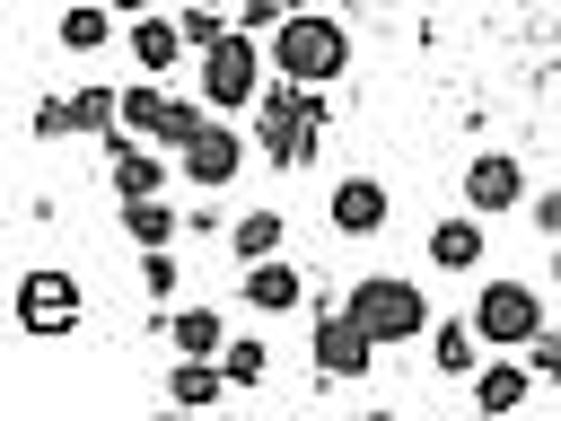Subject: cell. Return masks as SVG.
<instances>
[{"label": "cell", "instance_id": "2e32d148", "mask_svg": "<svg viewBox=\"0 0 561 421\" xmlns=\"http://www.w3.org/2000/svg\"><path fill=\"white\" fill-rule=\"evenodd\" d=\"M53 35H61V53H105L114 44V0H70Z\"/></svg>", "mask_w": 561, "mask_h": 421}, {"label": "cell", "instance_id": "44dd1931", "mask_svg": "<svg viewBox=\"0 0 561 421\" xmlns=\"http://www.w3.org/2000/svg\"><path fill=\"white\" fill-rule=\"evenodd\" d=\"M219 368H228V386H263L272 377V342L263 333H228L219 342Z\"/></svg>", "mask_w": 561, "mask_h": 421}, {"label": "cell", "instance_id": "4316f807", "mask_svg": "<svg viewBox=\"0 0 561 421\" xmlns=\"http://www.w3.org/2000/svg\"><path fill=\"white\" fill-rule=\"evenodd\" d=\"M70 132H79V123H70V96H44V105H35V140H70Z\"/></svg>", "mask_w": 561, "mask_h": 421}, {"label": "cell", "instance_id": "ba28073f", "mask_svg": "<svg viewBox=\"0 0 561 421\" xmlns=\"http://www.w3.org/2000/svg\"><path fill=\"white\" fill-rule=\"evenodd\" d=\"M526 202V167L508 158V149H482V158H465V210H517Z\"/></svg>", "mask_w": 561, "mask_h": 421}, {"label": "cell", "instance_id": "4dcf8cb0", "mask_svg": "<svg viewBox=\"0 0 561 421\" xmlns=\"http://www.w3.org/2000/svg\"><path fill=\"white\" fill-rule=\"evenodd\" d=\"M552 281H561V237H552Z\"/></svg>", "mask_w": 561, "mask_h": 421}, {"label": "cell", "instance_id": "8992f818", "mask_svg": "<svg viewBox=\"0 0 561 421\" xmlns=\"http://www.w3.org/2000/svg\"><path fill=\"white\" fill-rule=\"evenodd\" d=\"M473 333H482L491 351H526V342L543 333V298H535L526 281H482V289H473Z\"/></svg>", "mask_w": 561, "mask_h": 421}, {"label": "cell", "instance_id": "d6986e66", "mask_svg": "<svg viewBox=\"0 0 561 421\" xmlns=\"http://www.w3.org/2000/svg\"><path fill=\"white\" fill-rule=\"evenodd\" d=\"M202 132H210V105H202V96H167V114H158V132H149V140L184 158V149L202 140Z\"/></svg>", "mask_w": 561, "mask_h": 421}, {"label": "cell", "instance_id": "603a6c76", "mask_svg": "<svg viewBox=\"0 0 561 421\" xmlns=\"http://www.w3.org/2000/svg\"><path fill=\"white\" fill-rule=\"evenodd\" d=\"M158 114H167V88H158V79L123 88V132H140V140H149V132H158Z\"/></svg>", "mask_w": 561, "mask_h": 421}, {"label": "cell", "instance_id": "d4e9b609", "mask_svg": "<svg viewBox=\"0 0 561 421\" xmlns=\"http://www.w3.org/2000/svg\"><path fill=\"white\" fill-rule=\"evenodd\" d=\"M140 281H149V298H175V281H184V272H175V254H167V246H140Z\"/></svg>", "mask_w": 561, "mask_h": 421}, {"label": "cell", "instance_id": "7402d4cb", "mask_svg": "<svg viewBox=\"0 0 561 421\" xmlns=\"http://www.w3.org/2000/svg\"><path fill=\"white\" fill-rule=\"evenodd\" d=\"M280 237H289V228H280V210H245V219L228 228V246H237L245 263H254V254H280Z\"/></svg>", "mask_w": 561, "mask_h": 421}, {"label": "cell", "instance_id": "ac0fdd59", "mask_svg": "<svg viewBox=\"0 0 561 421\" xmlns=\"http://www.w3.org/2000/svg\"><path fill=\"white\" fill-rule=\"evenodd\" d=\"M482 351H491V342L473 333V316H465V325H438V333H430V360H438V377H473V368H482Z\"/></svg>", "mask_w": 561, "mask_h": 421}, {"label": "cell", "instance_id": "9a60e30c", "mask_svg": "<svg viewBox=\"0 0 561 421\" xmlns=\"http://www.w3.org/2000/svg\"><path fill=\"white\" fill-rule=\"evenodd\" d=\"M430 263H438V272H473V263H482V210L438 219V228H430Z\"/></svg>", "mask_w": 561, "mask_h": 421}, {"label": "cell", "instance_id": "7a4b0ae2", "mask_svg": "<svg viewBox=\"0 0 561 421\" xmlns=\"http://www.w3.org/2000/svg\"><path fill=\"white\" fill-rule=\"evenodd\" d=\"M351 70V35L333 9H289L272 26V79H298V88H333Z\"/></svg>", "mask_w": 561, "mask_h": 421}, {"label": "cell", "instance_id": "52a82bcc", "mask_svg": "<svg viewBox=\"0 0 561 421\" xmlns=\"http://www.w3.org/2000/svg\"><path fill=\"white\" fill-rule=\"evenodd\" d=\"M307 351H316V368H324V377H368V360H377V333H368L351 307H324Z\"/></svg>", "mask_w": 561, "mask_h": 421}, {"label": "cell", "instance_id": "8fae6325", "mask_svg": "<svg viewBox=\"0 0 561 421\" xmlns=\"http://www.w3.org/2000/svg\"><path fill=\"white\" fill-rule=\"evenodd\" d=\"M237 289H245V307H254V316H280V307H298V298H307L298 263H280V254H254Z\"/></svg>", "mask_w": 561, "mask_h": 421}, {"label": "cell", "instance_id": "277c9868", "mask_svg": "<svg viewBox=\"0 0 561 421\" xmlns=\"http://www.w3.org/2000/svg\"><path fill=\"white\" fill-rule=\"evenodd\" d=\"M254 96H263V53H254L245 26H228L219 44H202V105H210V114H237V105H254Z\"/></svg>", "mask_w": 561, "mask_h": 421}, {"label": "cell", "instance_id": "5b68a950", "mask_svg": "<svg viewBox=\"0 0 561 421\" xmlns=\"http://www.w3.org/2000/svg\"><path fill=\"white\" fill-rule=\"evenodd\" d=\"M9 316H18V333H79V316H88V298H79V272H61V263H35L26 281H18V298H9Z\"/></svg>", "mask_w": 561, "mask_h": 421}, {"label": "cell", "instance_id": "5bb4252c", "mask_svg": "<svg viewBox=\"0 0 561 421\" xmlns=\"http://www.w3.org/2000/svg\"><path fill=\"white\" fill-rule=\"evenodd\" d=\"M219 395H228V368H219V360H202V351H184V360L167 368V403H175V412H210Z\"/></svg>", "mask_w": 561, "mask_h": 421}, {"label": "cell", "instance_id": "83f0119b", "mask_svg": "<svg viewBox=\"0 0 561 421\" xmlns=\"http://www.w3.org/2000/svg\"><path fill=\"white\" fill-rule=\"evenodd\" d=\"M526 360H535V377H543V386H561V333H535V342H526Z\"/></svg>", "mask_w": 561, "mask_h": 421}, {"label": "cell", "instance_id": "1f68e13d", "mask_svg": "<svg viewBox=\"0 0 561 421\" xmlns=\"http://www.w3.org/2000/svg\"><path fill=\"white\" fill-rule=\"evenodd\" d=\"M280 9H307V0H280Z\"/></svg>", "mask_w": 561, "mask_h": 421}, {"label": "cell", "instance_id": "e0dca14e", "mask_svg": "<svg viewBox=\"0 0 561 421\" xmlns=\"http://www.w3.org/2000/svg\"><path fill=\"white\" fill-rule=\"evenodd\" d=\"M175 228H184V210H167V193H131L123 202V237L131 246H175Z\"/></svg>", "mask_w": 561, "mask_h": 421}, {"label": "cell", "instance_id": "7c38bea8", "mask_svg": "<svg viewBox=\"0 0 561 421\" xmlns=\"http://www.w3.org/2000/svg\"><path fill=\"white\" fill-rule=\"evenodd\" d=\"M526 395H535V360H508L500 351V360L473 368V412H517Z\"/></svg>", "mask_w": 561, "mask_h": 421}, {"label": "cell", "instance_id": "484cf974", "mask_svg": "<svg viewBox=\"0 0 561 421\" xmlns=\"http://www.w3.org/2000/svg\"><path fill=\"white\" fill-rule=\"evenodd\" d=\"M280 18H289L280 0H237V9H228V26H245V35H272Z\"/></svg>", "mask_w": 561, "mask_h": 421}, {"label": "cell", "instance_id": "3957f363", "mask_svg": "<svg viewBox=\"0 0 561 421\" xmlns=\"http://www.w3.org/2000/svg\"><path fill=\"white\" fill-rule=\"evenodd\" d=\"M342 307H351L377 342H412V333L430 325V298H421V281H403V272H359Z\"/></svg>", "mask_w": 561, "mask_h": 421}, {"label": "cell", "instance_id": "f1b7e54d", "mask_svg": "<svg viewBox=\"0 0 561 421\" xmlns=\"http://www.w3.org/2000/svg\"><path fill=\"white\" fill-rule=\"evenodd\" d=\"M526 219H535L543 237H561V193H526Z\"/></svg>", "mask_w": 561, "mask_h": 421}, {"label": "cell", "instance_id": "f546056e", "mask_svg": "<svg viewBox=\"0 0 561 421\" xmlns=\"http://www.w3.org/2000/svg\"><path fill=\"white\" fill-rule=\"evenodd\" d=\"M123 18H149V9H175V0H114Z\"/></svg>", "mask_w": 561, "mask_h": 421}, {"label": "cell", "instance_id": "cb8c5ba5", "mask_svg": "<svg viewBox=\"0 0 561 421\" xmlns=\"http://www.w3.org/2000/svg\"><path fill=\"white\" fill-rule=\"evenodd\" d=\"M175 26H184V44L202 53V44H219V35H228V9H210V0H184V9H175Z\"/></svg>", "mask_w": 561, "mask_h": 421}, {"label": "cell", "instance_id": "ffe728a7", "mask_svg": "<svg viewBox=\"0 0 561 421\" xmlns=\"http://www.w3.org/2000/svg\"><path fill=\"white\" fill-rule=\"evenodd\" d=\"M167 342H175V351L219 360V342H228V333H219V307H175V316H167Z\"/></svg>", "mask_w": 561, "mask_h": 421}, {"label": "cell", "instance_id": "9c48e42d", "mask_svg": "<svg viewBox=\"0 0 561 421\" xmlns=\"http://www.w3.org/2000/svg\"><path fill=\"white\" fill-rule=\"evenodd\" d=\"M324 219H333L342 237H377V228L394 219V193H386L377 175H342V184L324 193Z\"/></svg>", "mask_w": 561, "mask_h": 421}, {"label": "cell", "instance_id": "30bf717a", "mask_svg": "<svg viewBox=\"0 0 561 421\" xmlns=\"http://www.w3.org/2000/svg\"><path fill=\"white\" fill-rule=\"evenodd\" d=\"M123 44H131V61H140L149 79H167V70L193 53V44H184V26H175V9H149V18H131V35H123Z\"/></svg>", "mask_w": 561, "mask_h": 421}, {"label": "cell", "instance_id": "d6a6232c", "mask_svg": "<svg viewBox=\"0 0 561 421\" xmlns=\"http://www.w3.org/2000/svg\"><path fill=\"white\" fill-rule=\"evenodd\" d=\"M210 9H219V0H210Z\"/></svg>", "mask_w": 561, "mask_h": 421}, {"label": "cell", "instance_id": "4fadbf2b", "mask_svg": "<svg viewBox=\"0 0 561 421\" xmlns=\"http://www.w3.org/2000/svg\"><path fill=\"white\" fill-rule=\"evenodd\" d=\"M237 167H245V140H237V132H228V123H219V114H210V132H202V140H193V149H184V175H193V184H210V193H219V184H228V175H237Z\"/></svg>", "mask_w": 561, "mask_h": 421}, {"label": "cell", "instance_id": "6da1fadb", "mask_svg": "<svg viewBox=\"0 0 561 421\" xmlns=\"http://www.w3.org/2000/svg\"><path fill=\"white\" fill-rule=\"evenodd\" d=\"M254 140H263V158H272L280 175L316 167V149H324V88L263 79V96H254Z\"/></svg>", "mask_w": 561, "mask_h": 421}]
</instances>
